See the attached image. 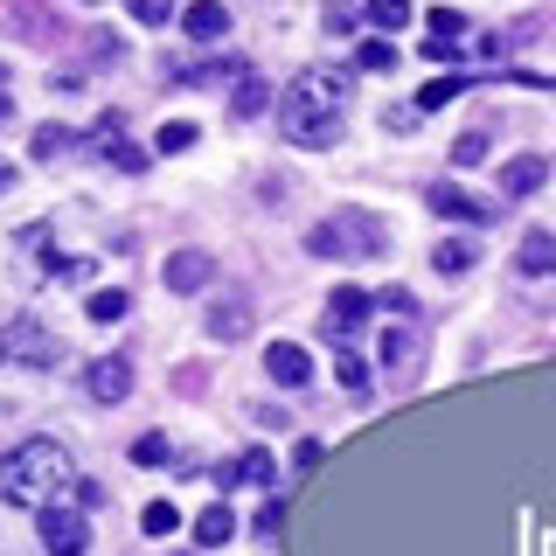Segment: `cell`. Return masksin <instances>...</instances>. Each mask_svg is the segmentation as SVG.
<instances>
[{
	"label": "cell",
	"mask_w": 556,
	"mask_h": 556,
	"mask_svg": "<svg viewBox=\"0 0 556 556\" xmlns=\"http://www.w3.org/2000/svg\"><path fill=\"white\" fill-rule=\"evenodd\" d=\"M126 306H132V300H126V292H118V286H112V292H91V300H84V313H91V320H98V327H112V320H126Z\"/></svg>",
	"instance_id": "20"
},
{
	"label": "cell",
	"mask_w": 556,
	"mask_h": 556,
	"mask_svg": "<svg viewBox=\"0 0 556 556\" xmlns=\"http://www.w3.org/2000/svg\"><path fill=\"white\" fill-rule=\"evenodd\" d=\"M42 265L56 271V278H91V265H84V257H56V251H42Z\"/></svg>",
	"instance_id": "33"
},
{
	"label": "cell",
	"mask_w": 556,
	"mask_h": 556,
	"mask_svg": "<svg viewBox=\"0 0 556 556\" xmlns=\"http://www.w3.org/2000/svg\"><path fill=\"white\" fill-rule=\"evenodd\" d=\"M208 334H216V341H243V334H251V300H216V306H208Z\"/></svg>",
	"instance_id": "15"
},
{
	"label": "cell",
	"mask_w": 556,
	"mask_h": 556,
	"mask_svg": "<svg viewBox=\"0 0 556 556\" xmlns=\"http://www.w3.org/2000/svg\"><path fill=\"white\" fill-rule=\"evenodd\" d=\"M230 112H237V118H265V112H271V84H265V77H237Z\"/></svg>",
	"instance_id": "19"
},
{
	"label": "cell",
	"mask_w": 556,
	"mask_h": 556,
	"mask_svg": "<svg viewBox=\"0 0 556 556\" xmlns=\"http://www.w3.org/2000/svg\"><path fill=\"white\" fill-rule=\"evenodd\" d=\"M8 362H22V369H56V362H63V341L42 334V320L14 313V320H8Z\"/></svg>",
	"instance_id": "4"
},
{
	"label": "cell",
	"mask_w": 556,
	"mask_h": 556,
	"mask_svg": "<svg viewBox=\"0 0 556 556\" xmlns=\"http://www.w3.org/2000/svg\"><path fill=\"white\" fill-rule=\"evenodd\" d=\"M208 278H216L208 251H174V257H167V292H202Z\"/></svg>",
	"instance_id": "10"
},
{
	"label": "cell",
	"mask_w": 556,
	"mask_h": 556,
	"mask_svg": "<svg viewBox=\"0 0 556 556\" xmlns=\"http://www.w3.org/2000/svg\"><path fill=\"white\" fill-rule=\"evenodd\" d=\"M382 243H390V223H382L376 208H334V216L306 237V251L334 257V265H369V257H382Z\"/></svg>",
	"instance_id": "3"
},
{
	"label": "cell",
	"mask_w": 556,
	"mask_h": 556,
	"mask_svg": "<svg viewBox=\"0 0 556 556\" xmlns=\"http://www.w3.org/2000/svg\"><path fill=\"white\" fill-rule=\"evenodd\" d=\"M265 376H271V382H286V390H300V382L313 376L306 348H292V341H271V348H265Z\"/></svg>",
	"instance_id": "9"
},
{
	"label": "cell",
	"mask_w": 556,
	"mask_h": 556,
	"mask_svg": "<svg viewBox=\"0 0 556 556\" xmlns=\"http://www.w3.org/2000/svg\"><path fill=\"white\" fill-rule=\"evenodd\" d=\"M42 543H49V556H84V543H91L84 501H49L42 508Z\"/></svg>",
	"instance_id": "5"
},
{
	"label": "cell",
	"mask_w": 556,
	"mask_h": 556,
	"mask_svg": "<svg viewBox=\"0 0 556 556\" xmlns=\"http://www.w3.org/2000/svg\"><path fill=\"white\" fill-rule=\"evenodd\" d=\"M515 265L529 271V278L556 271V237H549V230H529V237H521V251H515Z\"/></svg>",
	"instance_id": "16"
},
{
	"label": "cell",
	"mask_w": 556,
	"mask_h": 556,
	"mask_svg": "<svg viewBox=\"0 0 556 556\" xmlns=\"http://www.w3.org/2000/svg\"><path fill=\"white\" fill-rule=\"evenodd\" d=\"M139 529H147V535H174V529H181V508H167V501H147V508H139Z\"/></svg>",
	"instance_id": "22"
},
{
	"label": "cell",
	"mask_w": 556,
	"mask_h": 556,
	"mask_svg": "<svg viewBox=\"0 0 556 556\" xmlns=\"http://www.w3.org/2000/svg\"><path fill=\"white\" fill-rule=\"evenodd\" d=\"M320 439H300V445H292V466H300V473H313V466H320Z\"/></svg>",
	"instance_id": "35"
},
{
	"label": "cell",
	"mask_w": 556,
	"mask_h": 556,
	"mask_svg": "<svg viewBox=\"0 0 556 556\" xmlns=\"http://www.w3.org/2000/svg\"><path fill=\"white\" fill-rule=\"evenodd\" d=\"M181 28L195 42H216V35H230V8L223 0H195V8H181Z\"/></svg>",
	"instance_id": "13"
},
{
	"label": "cell",
	"mask_w": 556,
	"mask_h": 556,
	"mask_svg": "<svg viewBox=\"0 0 556 556\" xmlns=\"http://www.w3.org/2000/svg\"><path fill=\"white\" fill-rule=\"evenodd\" d=\"M320 28H327V35H355V8H341V0H327Z\"/></svg>",
	"instance_id": "30"
},
{
	"label": "cell",
	"mask_w": 556,
	"mask_h": 556,
	"mask_svg": "<svg viewBox=\"0 0 556 556\" xmlns=\"http://www.w3.org/2000/svg\"><path fill=\"white\" fill-rule=\"evenodd\" d=\"M473 265V243H439V251H431V271H466Z\"/></svg>",
	"instance_id": "25"
},
{
	"label": "cell",
	"mask_w": 556,
	"mask_h": 556,
	"mask_svg": "<svg viewBox=\"0 0 556 556\" xmlns=\"http://www.w3.org/2000/svg\"><path fill=\"white\" fill-rule=\"evenodd\" d=\"M167 459H174V445L161 439V431H147V439L132 445V466H167Z\"/></svg>",
	"instance_id": "24"
},
{
	"label": "cell",
	"mask_w": 556,
	"mask_h": 556,
	"mask_svg": "<svg viewBox=\"0 0 556 556\" xmlns=\"http://www.w3.org/2000/svg\"><path fill=\"white\" fill-rule=\"evenodd\" d=\"M126 8H132V22H139V28H167L174 0H126Z\"/></svg>",
	"instance_id": "26"
},
{
	"label": "cell",
	"mask_w": 556,
	"mask_h": 556,
	"mask_svg": "<svg viewBox=\"0 0 556 556\" xmlns=\"http://www.w3.org/2000/svg\"><path fill=\"white\" fill-rule=\"evenodd\" d=\"M348 98H355V77H348V70H300V77L286 84V98H278V132L306 153L334 147Z\"/></svg>",
	"instance_id": "1"
},
{
	"label": "cell",
	"mask_w": 556,
	"mask_h": 556,
	"mask_svg": "<svg viewBox=\"0 0 556 556\" xmlns=\"http://www.w3.org/2000/svg\"><path fill=\"white\" fill-rule=\"evenodd\" d=\"M91 56H98V63H118V56H126V35H112V28H91Z\"/></svg>",
	"instance_id": "29"
},
{
	"label": "cell",
	"mask_w": 556,
	"mask_h": 556,
	"mask_svg": "<svg viewBox=\"0 0 556 556\" xmlns=\"http://www.w3.org/2000/svg\"><path fill=\"white\" fill-rule=\"evenodd\" d=\"M334 376L348 382V396H369V369H362V362L355 355H348V348L334 341Z\"/></svg>",
	"instance_id": "23"
},
{
	"label": "cell",
	"mask_w": 556,
	"mask_h": 556,
	"mask_svg": "<svg viewBox=\"0 0 556 556\" xmlns=\"http://www.w3.org/2000/svg\"><path fill=\"white\" fill-rule=\"evenodd\" d=\"M543 181H549V161H543V153H521V161L501 167V195H535Z\"/></svg>",
	"instance_id": "12"
},
{
	"label": "cell",
	"mask_w": 556,
	"mask_h": 556,
	"mask_svg": "<svg viewBox=\"0 0 556 556\" xmlns=\"http://www.w3.org/2000/svg\"><path fill=\"white\" fill-rule=\"evenodd\" d=\"M84 396H91V404H126L132 396V362H118V355L91 362V369H84Z\"/></svg>",
	"instance_id": "6"
},
{
	"label": "cell",
	"mask_w": 556,
	"mask_h": 556,
	"mask_svg": "<svg viewBox=\"0 0 556 556\" xmlns=\"http://www.w3.org/2000/svg\"><path fill=\"white\" fill-rule=\"evenodd\" d=\"M230 535H237V515L223 508V501H216V508H202V515H195V543H202V549H223Z\"/></svg>",
	"instance_id": "17"
},
{
	"label": "cell",
	"mask_w": 556,
	"mask_h": 556,
	"mask_svg": "<svg viewBox=\"0 0 556 556\" xmlns=\"http://www.w3.org/2000/svg\"><path fill=\"white\" fill-rule=\"evenodd\" d=\"M410 362H417V320L404 313V320H396L390 334H382V369H390V376H404Z\"/></svg>",
	"instance_id": "14"
},
{
	"label": "cell",
	"mask_w": 556,
	"mask_h": 556,
	"mask_svg": "<svg viewBox=\"0 0 556 556\" xmlns=\"http://www.w3.org/2000/svg\"><path fill=\"white\" fill-rule=\"evenodd\" d=\"M425 202L439 208V216H452V223H494V216H501L494 202H473L466 188H452V181H431V188H425Z\"/></svg>",
	"instance_id": "7"
},
{
	"label": "cell",
	"mask_w": 556,
	"mask_h": 556,
	"mask_svg": "<svg viewBox=\"0 0 556 556\" xmlns=\"http://www.w3.org/2000/svg\"><path fill=\"white\" fill-rule=\"evenodd\" d=\"M278 480V466H271V452H251V459H237V466H216V486L230 494V486H271Z\"/></svg>",
	"instance_id": "11"
},
{
	"label": "cell",
	"mask_w": 556,
	"mask_h": 556,
	"mask_svg": "<svg viewBox=\"0 0 556 556\" xmlns=\"http://www.w3.org/2000/svg\"><path fill=\"white\" fill-rule=\"evenodd\" d=\"M459 91H466V84H459V77H431V84H425V91H417V112H445V104H452V98H459Z\"/></svg>",
	"instance_id": "21"
},
{
	"label": "cell",
	"mask_w": 556,
	"mask_h": 556,
	"mask_svg": "<svg viewBox=\"0 0 556 556\" xmlns=\"http://www.w3.org/2000/svg\"><path fill=\"white\" fill-rule=\"evenodd\" d=\"M35 153H42V161H56V153H70V132H63V126H42V132H35Z\"/></svg>",
	"instance_id": "31"
},
{
	"label": "cell",
	"mask_w": 556,
	"mask_h": 556,
	"mask_svg": "<svg viewBox=\"0 0 556 556\" xmlns=\"http://www.w3.org/2000/svg\"><path fill=\"white\" fill-rule=\"evenodd\" d=\"M278 529H286V508H278V501H271V508L257 515V535H278Z\"/></svg>",
	"instance_id": "37"
},
{
	"label": "cell",
	"mask_w": 556,
	"mask_h": 556,
	"mask_svg": "<svg viewBox=\"0 0 556 556\" xmlns=\"http://www.w3.org/2000/svg\"><path fill=\"white\" fill-rule=\"evenodd\" d=\"M425 63H459V49L445 42V35H431V49H425Z\"/></svg>",
	"instance_id": "36"
},
{
	"label": "cell",
	"mask_w": 556,
	"mask_h": 556,
	"mask_svg": "<svg viewBox=\"0 0 556 556\" xmlns=\"http://www.w3.org/2000/svg\"><path fill=\"white\" fill-rule=\"evenodd\" d=\"M410 0H369V8H362V22H369L376 35H396V28H410Z\"/></svg>",
	"instance_id": "18"
},
{
	"label": "cell",
	"mask_w": 556,
	"mask_h": 556,
	"mask_svg": "<svg viewBox=\"0 0 556 556\" xmlns=\"http://www.w3.org/2000/svg\"><path fill=\"white\" fill-rule=\"evenodd\" d=\"M362 320H369V292H355V286H334V300H327V327H334V341H348Z\"/></svg>",
	"instance_id": "8"
},
{
	"label": "cell",
	"mask_w": 556,
	"mask_h": 556,
	"mask_svg": "<svg viewBox=\"0 0 556 556\" xmlns=\"http://www.w3.org/2000/svg\"><path fill=\"white\" fill-rule=\"evenodd\" d=\"M452 161H459V167H473V161H486V132H466L459 147H452Z\"/></svg>",
	"instance_id": "32"
},
{
	"label": "cell",
	"mask_w": 556,
	"mask_h": 556,
	"mask_svg": "<svg viewBox=\"0 0 556 556\" xmlns=\"http://www.w3.org/2000/svg\"><path fill=\"white\" fill-rule=\"evenodd\" d=\"M63 486H77V466H70V452L56 439L14 445L8 466H0V494H8L14 508H35V515H42L49 501H63Z\"/></svg>",
	"instance_id": "2"
},
{
	"label": "cell",
	"mask_w": 556,
	"mask_h": 556,
	"mask_svg": "<svg viewBox=\"0 0 556 556\" xmlns=\"http://www.w3.org/2000/svg\"><path fill=\"white\" fill-rule=\"evenodd\" d=\"M425 22H431V35H445V42H459V35H466V14L459 8H431Z\"/></svg>",
	"instance_id": "27"
},
{
	"label": "cell",
	"mask_w": 556,
	"mask_h": 556,
	"mask_svg": "<svg viewBox=\"0 0 556 556\" xmlns=\"http://www.w3.org/2000/svg\"><path fill=\"white\" fill-rule=\"evenodd\" d=\"M195 147V126H161V153H188Z\"/></svg>",
	"instance_id": "34"
},
{
	"label": "cell",
	"mask_w": 556,
	"mask_h": 556,
	"mask_svg": "<svg viewBox=\"0 0 556 556\" xmlns=\"http://www.w3.org/2000/svg\"><path fill=\"white\" fill-rule=\"evenodd\" d=\"M355 63H362V70H396V49L376 35V42H362V49H355Z\"/></svg>",
	"instance_id": "28"
}]
</instances>
